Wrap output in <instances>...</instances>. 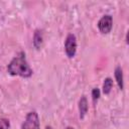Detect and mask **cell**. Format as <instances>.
I'll return each mask as SVG.
<instances>
[{
	"label": "cell",
	"instance_id": "6da1fadb",
	"mask_svg": "<svg viewBox=\"0 0 129 129\" xmlns=\"http://www.w3.org/2000/svg\"><path fill=\"white\" fill-rule=\"evenodd\" d=\"M7 72L11 76H18L21 78H30L33 74L30 68L26 54L24 51H19L7 64Z\"/></svg>",
	"mask_w": 129,
	"mask_h": 129
},
{
	"label": "cell",
	"instance_id": "7a4b0ae2",
	"mask_svg": "<svg viewBox=\"0 0 129 129\" xmlns=\"http://www.w3.org/2000/svg\"><path fill=\"white\" fill-rule=\"evenodd\" d=\"M21 129H40V122L38 114L35 111H30L25 116L21 124Z\"/></svg>",
	"mask_w": 129,
	"mask_h": 129
},
{
	"label": "cell",
	"instance_id": "3957f363",
	"mask_svg": "<svg viewBox=\"0 0 129 129\" xmlns=\"http://www.w3.org/2000/svg\"><path fill=\"white\" fill-rule=\"evenodd\" d=\"M64 52L69 58H73L77 52V37L74 33H69L64 40Z\"/></svg>",
	"mask_w": 129,
	"mask_h": 129
},
{
	"label": "cell",
	"instance_id": "277c9868",
	"mask_svg": "<svg viewBox=\"0 0 129 129\" xmlns=\"http://www.w3.org/2000/svg\"><path fill=\"white\" fill-rule=\"evenodd\" d=\"M98 28L101 33L103 34H108L111 32L112 27H113V17L109 14L103 15L99 21H98Z\"/></svg>",
	"mask_w": 129,
	"mask_h": 129
},
{
	"label": "cell",
	"instance_id": "5b68a950",
	"mask_svg": "<svg viewBox=\"0 0 129 129\" xmlns=\"http://www.w3.org/2000/svg\"><path fill=\"white\" fill-rule=\"evenodd\" d=\"M89 109V105H88V99L86 96H82L79 100V113H80V118L84 119L87 112Z\"/></svg>",
	"mask_w": 129,
	"mask_h": 129
},
{
	"label": "cell",
	"instance_id": "8992f818",
	"mask_svg": "<svg viewBox=\"0 0 129 129\" xmlns=\"http://www.w3.org/2000/svg\"><path fill=\"white\" fill-rule=\"evenodd\" d=\"M32 43H33V46L36 49H40V47L42 46V43H43V33H42L41 29H36L34 31Z\"/></svg>",
	"mask_w": 129,
	"mask_h": 129
},
{
	"label": "cell",
	"instance_id": "52a82bcc",
	"mask_svg": "<svg viewBox=\"0 0 129 129\" xmlns=\"http://www.w3.org/2000/svg\"><path fill=\"white\" fill-rule=\"evenodd\" d=\"M114 76H115V80H116V83H117L119 89L123 90V88H124V78H123V70L120 66H117L115 68Z\"/></svg>",
	"mask_w": 129,
	"mask_h": 129
},
{
	"label": "cell",
	"instance_id": "ba28073f",
	"mask_svg": "<svg viewBox=\"0 0 129 129\" xmlns=\"http://www.w3.org/2000/svg\"><path fill=\"white\" fill-rule=\"evenodd\" d=\"M112 88H113V80L111 78H106L103 83V90H102L103 94H105V95L110 94Z\"/></svg>",
	"mask_w": 129,
	"mask_h": 129
},
{
	"label": "cell",
	"instance_id": "9c48e42d",
	"mask_svg": "<svg viewBox=\"0 0 129 129\" xmlns=\"http://www.w3.org/2000/svg\"><path fill=\"white\" fill-rule=\"evenodd\" d=\"M10 121L7 118H0V129H9Z\"/></svg>",
	"mask_w": 129,
	"mask_h": 129
},
{
	"label": "cell",
	"instance_id": "30bf717a",
	"mask_svg": "<svg viewBox=\"0 0 129 129\" xmlns=\"http://www.w3.org/2000/svg\"><path fill=\"white\" fill-rule=\"evenodd\" d=\"M100 95H101V92H100V90H99L98 88H94V89L92 90V99H93L94 103H96V102L99 100Z\"/></svg>",
	"mask_w": 129,
	"mask_h": 129
},
{
	"label": "cell",
	"instance_id": "8fae6325",
	"mask_svg": "<svg viewBox=\"0 0 129 129\" xmlns=\"http://www.w3.org/2000/svg\"><path fill=\"white\" fill-rule=\"evenodd\" d=\"M45 129H53V128H52L51 126H46V127H45Z\"/></svg>",
	"mask_w": 129,
	"mask_h": 129
},
{
	"label": "cell",
	"instance_id": "7c38bea8",
	"mask_svg": "<svg viewBox=\"0 0 129 129\" xmlns=\"http://www.w3.org/2000/svg\"><path fill=\"white\" fill-rule=\"evenodd\" d=\"M66 129H75V128H74V127H71V126H68Z\"/></svg>",
	"mask_w": 129,
	"mask_h": 129
}]
</instances>
